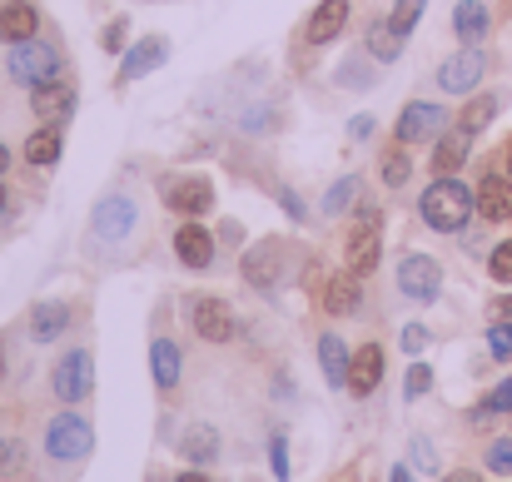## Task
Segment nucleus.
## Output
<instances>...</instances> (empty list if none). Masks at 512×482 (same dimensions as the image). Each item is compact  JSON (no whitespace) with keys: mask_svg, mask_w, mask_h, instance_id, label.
Wrapping results in <instances>:
<instances>
[{"mask_svg":"<svg viewBox=\"0 0 512 482\" xmlns=\"http://www.w3.org/2000/svg\"><path fill=\"white\" fill-rule=\"evenodd\" d=\"M473 209H478V194H473L468 184H458L453 174H438V179L423 189V199H418L423 224L438 229V234H458V229L473 219Z\"/></svg>","mask_w":512,"mask_h":482,"instance_id":"1","label":"nucleus"},{"mask_svg":"<svg viewBox=\"0 0 512 482\" xmlns=\"http://www.w3.org/2000/svg\"><path fill=\"white\" fill-rule=\"evenodd\" d=\"M5 70H10L15 85H30V90H35V85H50V80L60 75V50L45 45V40H20V45L10 50Z\"/></svg>","mask_w":512,"mask_h":482,"instance_id":"2","label":"nucleus"},{"mask_svg":"<svg viewBox=\"0 0 512 482\" xmlns=\"http://www.w3.org/2000/svg\"><path fill=\"white\" fill-rule=\"evenodd\" d=\"M90 448H95V428H90L80 413L50 418V428H45V453H50L55 463H80V458H90Z\"/></svg>","mask_w":512,"mask_h":482,"instance_id":"3","label":"nucleus"},{"mask_svg":"<svg viewBox=\"0 0 512 482\" xmlns=\"http://www.w3.org/2000/svg\"><path fill=\"white\" fill-rule=\"evenodd\" d=\"M483 75H488V55H483L478 45H463V50H453V55L438 65V85H443L448 95H473V90L483 85Z\"/></svg>","mask_w":512,"mask_h":482,"instance_id":"4","label":"nucleus"},{"mask_svg":"<svg viewBox=\"0 0 512 482\" xmlns=\"http://www.w3.org/2000/svg\"><path fill=\"white\" fill-rule=\"evenodd\" d=\"M398 289H403V299H413V304H433V299L443 294V269H438V259H428V254H403V259H398Z\"/></svg>","mask_w":512,"mask_h":482,"instance_id":"5","label":"nucleus"},{"mask_svg":"<svg viewBox=\"0 0 512 482\" xmlns=\"http://www.w3.org/2000/svg\"><path fill=\"white\" fill-rule=\"evenodd\" d=\"M50 388H55L60 403H80V398H90V388H95V358H90L85 348H70V353L55 363Z\"/></svg>","mask_w":512,"mask_h":482,"instance_id":"6","label":"nucleus"},{"mask_svg":"<svg viewBox=\"0 0 512 482\" xmlns=\"http://www.w3.org/2000/svg\"><path fill=\"white\" fill-rule=\"evenodd\" d=\"M443 125H448L443 105L413 100V105H403V115H398L393 135H398V145H418V140H438V135H443Z\"/></svg>","mask_w":512,"mask_h":482,"instance_id":"7","label":"nucleus"},{"mask_svg":"<svg viewBox=\"0 0 512 482\" xmlns=\"http://www.w3.org/2000/svg\"><path fill=\"white\" fill-rule=\"evenodd\" d=\"M75 105H80V95H75V85H65V80H50V85H35L30 90V110H35V120L40 125H65L70 115H75Z\"/></svg>","mask_w":512,"mask_h":482,"instance_id":"8","label":"nucleus"},{"mask_svg":"<svg viewBox=\"0 0 512 482\" xmlns=\"http://www.w3.org/2000/svg\"><path fill=\"white\" fill-rule=\"evenodd\" d=\"M90 229L100 234V239H125L130 229H135V199L130 194H105L100 204H95V214H90Z\"/></svg>","mask_w":512,"mask_h":482,"instance_id":"9","label":"nucleus"},{"mask_svg":"<svg viewBox=\"0 0 512 482\" xmlns=\"http://www.w3.org/2000/svg\"><path fill=\"white\" fill-rule=\"evenodd\" d=\"M189 319H194V333L204 343H229L234 338V309L224 299H194Z\"/></svg>","mask_w":512,"mask_h":482,"instance_id":"10","label":"nucleus"},{"mask_svg":"<svg viewBox=\"0 0 512 482\" xmlns=\"http://www.w3.org/2000/svg\"><path fill=\"white\" fill-rule=\"evenodd\" d=\"M165 55H170V45L160 40V35H145V40H135L130 50H125V60H120V85H130V80H140V75H150V70H160L165 65Z\"/></svg>","mask_w":512,"mask_h":482,"instance_id":"11","label":"nucleus"},{"mask_svg":"<svg viewBox=\"0 0 512 482\" xmlns=\"http://www.w3.org/2000/svg\"><path fill=\"white\" fill-rule=\"evenodd\" d=\"M279 264H284V244L279 239H264V244H254L244 254V279L254 289H274L279 284Z\"/></svg>","mask_w":512,"mask_h":482,"instance_id":"12","label":"nucleus"},{"mask_svg":"<svg viewBox=\"0 0 512 482\" xmlns=\"http://www.w3.org/2000/svg\"><path fill=\"white\" fill-rule=\"evenodd\" d=\"M174 254H179L184 269H209V264H214V234H209L204 224H184V229L174 234Z\"/></svg>","mask_w":512,"mask_h":482,"instance_id":"13","label":"nucleus"},{"mask_svg":"<svg viewBox=\"0 0 512 482\" xmlns=\"http://www.w3.org/2000/svg\"><path fill=\"white\" fill-rule=\"evenodd\" d=\"M378 383H383V348H378V343H363V348L353 353V363H348V393L368 398Z\"/></svg>","mask_w":512,"mask_h":482,"instance_id":"14","label":"nucleus"},{"mask_svg":"<svg viewBox=\"0 0 512 482\" xmlns=\"http://www.w3.org/2000/svg\"><path fill=\"white\" fill-rule=\"evenodd\" d=\"M165 204L179 209V214H209V204H214V184H209V179H199V174L174 179L170 189H165Z\"/></svg>","mask_w":512,"mask_h":482,"instance_id":"15","label":"nucleus"},{"mask_svg":"<svg viewBox=\"0 0 512 482\" xmlns=\"http://www.w3.org/2000/svg\"><path fill=\"white\" fill-rule=\"evenodd\" d=\"M35 35H40V10L30 0L0 5V40L5 45H20V40H35Z\"/></svg>","mask_w":512,"mask_h":482,"instance_id":"16","label":"nucleus"},{"mask_svg":"<svg viewBox=\"0 0 512 482\" xmlns=\"http://www.w3.org/2000/svg\"><path fill=\"white\" fill-rule=\"evenodd\" d=\"M453 30H458L463 45H483V35L493 30L488 5H483V0H458V10H453Z\"/></svg>","mask_w":512,"mask_h":482,"instance_id":"17","label":"nucleus"},{"mask_svg":"<svg viewBox=\"0 0 512 482\" xmlns=\"http://www.w3.org/2000/svg\"><path fill=\"white\" fill-rule=\"evenodd\" d=\"M358 299H363V284H358V274H334V279H324V309L329 314H358Z\"/></svg>","mask_w":512,"mask_h":482,"instance_id":"18","label":"nucleus"},{"mask_svg":"<svg viewBox=\"0 0 512 482\" xmlns=\"http://www.w3.org/2000/svg\"><path fill=\"white\" fill-rule=\"evenodd\" d=\"M343 25H348V0H324V5L309 15V45H329V40H339Z\"/></svg>","mask_w":512,"mask_h":482,"instance_id":"19","label":"nucleus"},{"mask_svg":"<svg viewBox=\"0 0 512 482\" xmlns=\"http://www.w3.org/2000/svg\"><path fill=\"white\" fill-rule=\"evenodd\" d=\"M65 328H70V304L45 299V304H35V309H30V338L50 343V338H60Z\"/></svg>","mask_w":512,"mask_h":482,"instance_id":"20","label":"nucleus"},{"mask_svg":"<svg viewBox=\"0 0 512 482\" xmlns=\"http://www.w3.org/2000/svg\"><path fill=\"white\" fill-rule=\"evenodd\" d=\"M478 209H483V219H512V179L503 174H488L483 184H478Z\"/></svg>","mask_w":512,"mask_h":482,"instance_id":"21","label":"nucleus"},{"mask_svg":"<svg viewBox=\"0 0 512 482\" xmlns=\"http://www.w3.org/2000/svg\"><path fill=\"white\" fill-rule=\"evenodd\" d=\"M378 254H383V239H378V229H358V234L348 239V274L368 279V274L378 269Z\"/></svg>","mask_w":512,"mask_h":482,"instance_id":"22","label":"nucleus"},{"mask_svg":"<svg viewBox=\"0 0 512 482\" xmlns=\"http://www.w3.org/2000/svg\"><path fill=\"white\" fill-rule=\"evenodd\" d=\"M319 363H324V378H329L334 388H348V363H353V353L343 348L339 333H324V338H319Z\"/></svg>","mask_w":512,"mask_h":482,"instance_id":"23","label":"nucleus"},{"mask_svg":"<svg viewBox=\"0 0 512 482\" xmlns=\"http://www.w3.org/2000/svg\"><path fill=\"white\" fill-rule=\"evenodd\" d=\"M150 373H155V383H160L165 393L179 383V343H174V338H155V343H150Z\"/></svg>","mask_w":512,"mask_h":482,"instance_id":"24","label":"nucleus"},{"mask_svg":"<svg viewBox=\"0 0 512 482\" xmlns=\"http://www.w3.org/2000/svg\"><path fill=\"white\" fill-rule=\"evenodd\" d=\"M463 160H468V135L463 130H443L438 145H433V174H453Z\"/></svg>","mask_w":512,"mask_h":482,"instance_id":"25","label":"nucleus"},{"mask_svg":"<svg viewBox=\"0 0 512 482\" xmlns=\"http://www.w3.org/2000/svg\"><path fill=\"white\" fill-rule=\"evenodd\" d=\"M368 55H373L378 65H393V60L403 55V35H398L388 20H373V25H368Z\"/></svg>","mask_w":512,"mask_h":482,"instance_id":"26","label":"nucleus"},{"mask_svg":"<svg viewBox=\"0 0 512 482\" xmlns=\"http://www.w3.org/2000/svg\"><path fill=\"white\" fill-rule=\"evenodd\" d=\"M25 164H35V169L60 164V130H55V125H45V130H35V135L25 140Z\"/></svg>","mask_w":512,"mask_h":482,"instance_id":"27","label":"nucleus"},{"mask_svg":"<svg viewBox=\"0 0 512 482\" xmlns=\"http://www.w3.org/2000/svg\"><path fill=\"white\" fill-rule=\"evenodd\" d=\"M179 453H184L189 463H204V468H209V463L219 458V433H214V428H189L184 443H179Z\"/></svg>","mask_w":512,"mask_h":482,"instance_id":"28","label":"nucleus"},{"mask_svg":"<svg viewBox=\"0 0 512 482\" xmlns=\"http://www.w3.org/2000/svg\"><path fill=\"white\" fill-rule=\"evenodd\" d=\"M493 115H498V100H493V95H483V100H473V105L463 110L458 130H463V135L473 140V135H483V130H488V120H493Z\"/></svg>","mask_w":512,"mask_h":482,"instance_id":"29","label":"nucleus"},{"mask_svg":"<svg viewBox=\"0 0 512 482\" xmlns=\"http://www.w3.org/2000/svg\"><path fill=\"white\" fill-rule=\"evenodd\" d=\"M378 164H383V184H388V189H403V184H408V174H413L408 145H393V150H388Z\"/></svg>","mask_w":512,"mask_h":482,"instance_id":"30","label":"nucleus"},{"mask_svg":"<svg viewBox=\"0 0 512 482\" xmlns=\"http://www.w3.org/2000/svg\"><path fill=\"white\" fill-rule=\"evenodd\" d=\"M358 194H363V179H358V174H343L339 184L324 194V214H343V209H348Z\"/></svg>","mask_w":512,"mask_h":482,"instance_id":"31","label":"nucleus"},{"mask_svg":"<svg viewBox=\"0 0 512 482\" xmlns=\"http://www.w3.org/2000/svg\"><path fill=\"white\" fill-rule=\"evenodd\" d=\"M423 5H428V0H398V5H393V15H388V25H393V30H398V35L408 40V30L418 25V15H423Z\"/></svg>","mask_w":512,"mask_h":482,"instance_id":"32","label":"nucleus"},{"mask_svg":"<svg viewBox=\"0 0 512 482\" xmlns=\"http://www.w3.org/2000/svg\"><path fill=\"white\" fill-rule=\"evenodd\" d=\"M125 35H130V20L120 15V20H110V25H105L100 50H105V55H125V50H130V45H125Z\"/></svg>","mask_w":512,"mask_h":482,"instance_id":"33","label":"nucleus"},{"mask_svg":"<svg viewBox=\"0 0 512 482\" xmlns=\"http://www.w3.org/2000/svg\"><path fill=\"white\" fill-rule=\"evenodd\" d=\"M488 348H493V358H498V363H508L512 358V323L508 319H498L493 328H488Z\"/></svg>","mask_w":512,"mask_h":482,"instance_id":"34","label":"nucleus"},{"mask_svg":"<svg viewBox=\"0 0 512 482\" xmlns=\"http://www.w3.org/2000/svg\"><path fill=\"white\" fill-rule=\"evenodd\" d=\"M428 388H433V368L428 363H413L408 368V383H403V398H423Z\"/></svg>","mask_w":512,"mask_h":482,"instance_id":"35","label":"nucleus"},{"mask_svg":"<svg viewBox=\"0 0 512 482\" xmlns=\"http://www.w3.org/2000/svg\"><path fill=\"white\" fill-rule=\"evenodd\" d=\"M488 413H512V378L508 383H498V388L488 393V403L478 408V418H488Z\"/></svg>","mask_w":512,"mask_h":482,"instance_id":"36","label":"nucleus"},{"mask_svg":"<svg viewBox=\"0 0 512 482\" xmlns=\"http://www.w3.org/2000/svg\"><path fill=\"white\" fill-rule=\"evenodd\" d=\"M488 269H493L498 284H512V244H498V249L488 254Z\"/></svg>","mask_w":512,"mask_h":482,"instance_id":"37","label":"nucleus"},{"mask_svg":"<svg viewBox=\"0 0 512 482\" xmlns=\"http://www.w3.org/2000/svg\"><path fill=\"white\" fill-rule=\"evenodd\" d=\"M488 473H512V438H498L488 448Z\"/></svg>","mask_w":512,"mask_h":482,"instance_id":"38","label":"nucleus"},{"mask_svg":"<svg viewBox=\"0 0 512 482\" xmlns=\"http://www.w3.org/2000/svg\"><path fill=\"white\" fill-rule=\"evenodd\" d=\"M269 468H274L279 482L289 478V448H284V438H269Z\"/></svg>","mask_w":512,"mask_h":482,"instance_id":"39","label":"nucleus"},{"mask_svg":"<svg viewBox=\"0 0 512 482\" xmlns=\"http://www.w3.org/2000/svg\"><path fill=\"white\" fill-rule=\"evenodd\" d=\"M413 463H418L423 473H438V453H433L428 438H413Z\"/></svg>","mask_w":512,"mask_h":482,"instance_id":"40","label":"nucleus"},{"mask_svg":"<svg viewBox=\"0 0 512 482\" xmlns=\"http://www.w3.org/2000/svg\"><path fill=\"white\" fill-rule=\"evenodd\" d=\"M15 468H20V443L0 433V473H15Z\"/></svg>","mask_w":512,"mask_h":482,"instance_id":"41","label":"nucleus"},{"mask_svg":"<svg viewBox=\"0 0 512 482\" xmlns=\"http://www.w3.org/2000/svg\"><path fill=\"white\" fill-rule=\"evenodd\" d=\"M403 348H408V353H423V348H428V328L408 323V328H403Z\"/></svg>","mask_w":512,"mask_h":482,"instance_id":"42","label":"nucleus"},{"mask_svg":"<svg viewBox=\"0 0 512 482\" xmlns=\"http://www.w3.org/2000/svg\"><path fill=\"white\" fill-rule=\"evenodd\" d=\"M348 135H353V140H368V135H373V120H368V115L348 120Z\"/></svg>","mask_w":512,"mask_h":482,"instance_id":"43","label":"nucleus"},{"mask_svg":"<svg viewBox=\"0 0 512 482\" xmlns=\"http://www.w3.org/2000/svg\"><path fill=\"white\" fill-rule=\"evenodd\" d=\"M284 204H289V214H294V219H309V214H304V204H299V194H294V189H284Z\"/></svg>","mask_w":512,"mask_h":482,"instance_id":"44","label":"nucleus"},{"mask_svg":"<svg viewBox=\"0 0 512 482\" xmlns=\"http://www.w3.org/2000/svg\"><path fill=\"white\" fill-rule=\"evenodd\" d=\"M388 482H413V473H408V468H403V463H398V468H393V473H388Z\"/></svg>","mask_w":512,"mask_h":482,"instance_id":"45","label":"nucleus"},{"mask_svg":"<svg viewBox=\"0 0 512 482\" xmlns=\"http://www.w3.org/2000/svg\"><path fill=\"white\" fill-rule=\"evenodd\" d=\"M443 482H483V478H478V473H448Z\"/></svg>","mask_w":512,"mask_h":482,"instance_id":"46","label":"nucleus"},{"mask_svg":"<svg viewBox=\"0 0 512 482\" xmlns=\"http://www.w3.org/2000/svg\"><path fill=\"white\" fill-rule=\"evenodd\" d=\"M498 319H508V323H512V299H503V304H498Z\"/></svg>","mask_w":512,"mask_h":482,"instance_id":"47","label":"nucleus"},{"mask_svg":"<svg viewBox=\"0 0 512 482\" xmlns=\"http://www.w3.org/2000/svg\"><path fill=\"white\" fill-rule=\"evenodd\" d=\"M174 482H209V478H204V473H179Z\"/></svg>","mask_w":512,"mask_h":482,"instance_id":"48","label":"nucleus"},{"mask_svg":"<svg viewBox=\"0 0 512 482\" xmlns=\"http://www.w3.org/2000/svg\"><path fill=\"white\" fill-rule=\"evenodd\" d=\"M5 169H10V150L0 145V174H5Z\"/></svg>","mask_w":512,"mask_h":482,"instance_id":"49","label":"nucleus"},{"mask_svg":"<svg viewBox=\"0 0 512 482\" xmlns=\"http://www.w3.org/2000/svg\"><path fill=\"white\" fill-rule=\"evenodd\" d=\"M508 179H512V145H508Z\"/></svg>","mask_w":512,"mask_h":482,"instance_id":"50","label":"nucleus"},{"mask_svg":"<svg viewBox=\"0 0 512 482\" xmlns=\"http://www.w3.org/2000/svg\"><path fill=\"white\" fill-rule=\"evenodd\" d=\"M0 209H5V184H0Z\"/></svg>","mask_w":512,"mask_h":482,"instance_id":"51","label":"nucleus"},{"mask_svg":"<svg viewBox=\"0 0 512 482\" xmlns=\"http://www.w3.org/2000/svg\"><path fill=\"white\" fill-rule=\"evenodd\" d=\"M0 373H5V353H0Z\"/></svg>","mask_w":512,"mask_h":482,"instance_id":"52","label":"nucleus"},{"mask_svg":"<svg viewBox=\"0 0 512 482\" xmlns=\"http://www.w3.org/2000/svg\"><path fill=\"white\" fill-rule=\"evenodd\" d=\"M508 5H512V0H508Z\"/></svg>","mask_w":512,"mask_h":482,"instance_id":"53","label":"nucleus"}]
</instances>
